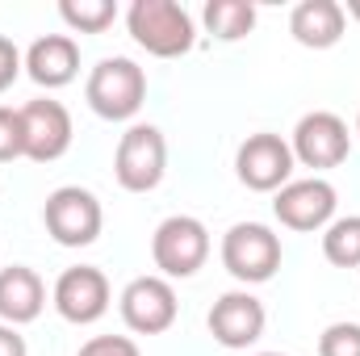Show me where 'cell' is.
Listing matches in <instances>:
<instances>
[{"label": "cell", "instance_id": "cell-14", "mask_svg": "<svg viewBox=\"0 0 360 356\" xmlns=\"http://www.w3.org/2000/svg\"><path fill=\"white\" fill-rule=\"evenodd\" d=\"M25 76L38 89H68L80 76V42L72 34H42L25 51Z\"/></svg>", "mask_w": 360, "mask_h": 356}, {"label": "cell", "instance_id": "cell-6", "mask_svg": "<svg viewBox=\"0 0 360 356\" xmlns=\"http://www.w3.org/2000/svg\"><path fill=\"white\" fill-rule=\"evenodd\" d=\"M42 227H46V235L59 248H89V243H96V235L105 227V210H101V201H96L92 189L63 184V189H55L46 197Z\"/></svg>", "mask_w": 360, "mask_h": 356}, {"label": "cell", "instance_id": "cell-8", "mask_svg": "<svg viewBox=\"0 0 360 356\" xmlns=\"http://www.w3.org/2000/svg\"><path fill=\"white\" fill-rule=\"evenodd\" d=\"M335 210H340V193L327 177H302V180H289L285 189L272 193V214L281 227L289 231H327L335 222Z\"/></svg>", "mask_w": 360, "mask_h": 356}, {"label": "cell", "instance_id": "cell-27", "mask_svg": "<svg viewBox=\"0 0 360 356\" xmlns=\"http://www.w3.org/2000/svg\"><path fill=\"white\" fill-rule=\"evenodd\" d=\"M260 356H281V352H260Z\"/></svg>", "mask_w": 360, "mask_h": 356}, {"label": "cell", "instance_id": "cell-11", "mask_svg": "<svg viewBox=\"0 0 360 356\" xmlns=\"http://www.w3.org/2000/svg\"><path fill=\"white\" fill-rule=\"evenodd\" d=\"M21 134H25V160L34 164H55L72 151V139H76V126H72V113L63 101L55 96H34L25 101L21 109Z\"/></svg>", "mask_w": 360, "mask_h": 356}, {"label": "cell", "instance_id": "cell-15", "mask_svg": "<svg viewBox=\"0 0 360 356\" xmlns=\"http://www.w3.org/2000/svg\"><path fill=\"white\" fill-rule=\"evenodd\" d=\"M344 30H348V13L335 0H302L289 13V34L306 51H331V46H340Z\"/></svg>", "mask_w": 360, "mask_h": 356}, {"label": "cell", "instance_id": "cell-24", "mask_svg": "<svg viewBox=\"0 0 360 356\" xmlns=\"http://www.w3.org/2000/svg\"><path fill=\"white\" fill-rule=\"evenodd\" d=\"M0 356H30L25 336L17 327H8V323H0Z\"/></svg>", "mask_w": 360, "mask_h": 356}, {"label": "cell", "instance_id": "cell-4", "mask_svg": "<svg viewBox=\"0 0 360 356\" xmlns=\"http://www.w3.org/2000/svg\"><path fill=\"white\" fill-rule=\"evenodd\" d=\"M210 231H205V222L201 218H193V214H172V218H164L160 227H155V235H151V260L160 268V276H168V281H188V276H197L205 260H210Z\"/></svg>", "mask_w": 360, "mask_h": 356}, {"label": "cell", "instance_id": "cell-1", "mask_svg": "<svg viewBox=\"0 0 360 356\" xmlns=\"http://www.w3.org/2000/svg\"><path fill=\"white\" fill-rule=\"evenodd\" d=\"M126 30L155 59H180L197 46V21L176 0H134L126 8Z\"/></svg>", "mask_w": 360, "mask_h": 356}, {"label": "cell", "instance_id": "cell-5", "mask_svg": "<svg viewBox=\"0 0 360 356\" xmlns=\"http://www.w3.org/2000/svg\"><path fill=\"white\" fill-rule=\"evenodd\" d=\"M168 172V139L151 122H134L113 151V177L126 193H151Z\"/></svg>", "mask_w": 360, "mask_h": 356}, {"label": "cell", "instance_id": "cell-10", "mask_svg": "<svg viewBox=\"0 0 360 356\" xmlns=\"http://www.w3.org/2000/svg\"><path fill=\"white\" fill-rule=\"evenodd\" d=\"M293 151H289V139L272 134V130H260V134H248L235 151V177L243 189L252 193H276L293 180Z\"/></svg>", "mask_w": 360, "mask_h": 356}, {"label": "cell", "instance_id": "cell-17", "mask_svg": "<svg viewBox=\"0 0 360 356\" xmlns=\"http://www.w3.org/2000/svg\"><path fill=\"white\" fill-rule=\"evenodd\" d=\"M205 34H214L218 42H239L256 30V4L252 0H210L201 8Z\"/></svg>", "mask_w": 360, "mask_h": 356}, {"label": "cell", "instance_id": "cell-18", "mask_svg": "<svg viewBox=\"0 0 360 356\" xmlns=\"http://www.w3.org/2000/svg\"><path fill=\"white\" fill-rule=\"evenodd\" d=\"M323 256L335 268H360V214H344L323 231Z\"/></svg>", "mask_w": 360, "mask_h": 356}, {"label": "cell", "instance_id": "cell-7", "mask_svg": "<svg viewBox=\"0 0 360 356\" xmlns=\"http://www.w3.org/2000/svg\"><path fill=\"white\" fill-rule=\"evenodd\" d=\"M289 151L302 168H314V172H327V168H340L352 151V130L340 113L331 109H314V113H302L297 126H293V139H289Z\"/></svg>", "mask_w": 360, "mask_h": 356}, {"label": "cell", "instance_id": "cell-2", "mask_svg": "<svg viewBox=\"0 0 360 356\" xmlns=\"http://www.w3.org/2000/svg\"><path fill=\"white\" fill-rule=\"evenodd\" d=\"M84 101L105 122H130L143 109V101H147V72L134 59H126V55H109L89 72Z\"/></svg>", "mask_w": 360, "mask_h": 356}, {"label": "cell", "instance_id": "cell-22", "mask_svg": "<svg viewBox=\"0 0 360 356\" xmlns=\"http://www.w3.org/2000/svg\"><path fill=\"white\" fill-rule=\"evenodd\" d=\"M76 356H143V348L130 336H92L89 344H80Z\"/></svg>", "mask_w": 360, "mask_h": 356}, {"label": "cell", "instance_id": "cell-9", "mask_svg": "<svg viewBox=\"0 0 360 356\" xmlns=\"http://www.w3.org/2000/svg\"><path fill=\"white\" fill-rule=\"evenodd\" d=\"M117 310H122V323L134 331V336H164L180 314L176 289L168 276L160 272H147V276H134L122 298H117Z\"/></svg>", "mask_w": 360, "mask_h": 356}, {"label": "cell", "instance_id": "cell-13", "mask_svg": "<svg viewBox=\"0 0 360 356\" xmlns=\"http://www.w3.org/2000/svg\"><path fill=\"white\" fill-rule=\"evenodd\" d=\"M205 327H210L214 344H222V348H231V352H248V348L264 336L269 310H264V302H260L252 289H231V293H222V298L210 306Z\"/></svg>", "mask_w": 360, "mask_h": 356}, {"label": "cell", "instance_id": "cell-25", "mask_svg": "<svg viewBox=\"0 0 360 356\" xmlns=\"http://www.w3.org/2000/svg\"><path fill=\"white\" fill-rule=\"evenodd\" d=\"M344 13H348V17H356V21H360V0H352V4L344 8Z\"/></svg>", "mask_w": 360, "mask_h": 356}, {"label": "cell", "instance_id": "cell-16", "mask_svg": "<svg viewBox=\"0 0 360 356\" xmlns=\"http://www.w3.org/2000/svg\"><path fill=\"white\" fill-rule=\"evenodd\" d=\"M46 310V281L30 265L0 268V323L25 327Z\"/></svg>", "mask_w": 360, "mask_h": 356}, {"label": "cell", "instance_id": "cell-26", "mask_svg": "<svg viewBox=\"0 0 360 356\" xmlns=\"http://www.w3.org/2000/svg\"><path fill=\"white\" fill-rule=\"evenodd\" d=\"M356 139H360V117H356Z\"/></svg>", "mask_w": 360, "mask_h": 356}, {"label": "cell", "instance_id": "cell-12", "mask_svg": "<svg viewBox=\"0 0 360 356\" xmlns=\"http://www.w3.org/2000/svg\"><path fill=\"white\" fill-rule=\"evenodd\" d=\"M109 302H113V289H109V276L96 265H76L63 268L55 289H51V306L59 310L63 323L72 327H92L96 319L109 314Z\"/></svg>", "mask_w": 360, "mask_h": 356}, {"label": "cell", "instance_id": "cell-20", "mask_svg": "<svg viewBox=\"0 0 360 356\" xmlns=\"http://www.w3.org/2000/svg\"><path fill=\"white\" fill-rule=\"evenodd\" d=\"M319 356H360V323H331L323 336H319Z\"/></svg>", "mask_w": 360, "mask_h": 356}, {"label": "cell", "instance_id": "cell-23", "mask_svg": "<svg viewBox=\"0 0 360 356\" xmlns=\"http://www.w3.org/2000/svg\"><path fill=\"white\" fill-rule=\"evenodd\" d=\"M21 72H25V55L17 51V42H13V38H4V34H0V92L13 89Z\"/></svg>", "mask_w": 360, "mask_h": 356}, {"label": "cell", "instance_id": "cell-3", "mask_svg": "<svg viewBox=\"0 0 360 356\" xmlns=\"http://www.w3.org/2000/svg\"><path fill=\"white\" fill-rule=\"evenodd\" d=\"M222 268L239 281V285H264L276 276V268L285 260L281 235L264 222H235L222 235Z\"/></svg>", "mask_w": 360, "mask_h": 356}, {"label": "cell", "instance_id": "cell-21", "mask_svg": "<svg viewBox=\"0 0 360 356\" xmlns=\"http://www.w3.org/2000/svg\"><path fill=\"white\" fill-rule=\"evenodd\" d=\"M25 160V134H21V113L13 105H0V164Z\"/></svg>", "mask_w": 360, "mask_h": 356}, {"label": "cell", "instance_id": "cell-19", "mask_svg": "<svg viewBox=\"0 0 360 356\" xmlns=\"http://www.w3.org/2000/svg\"><path fill=\"white\" fill-rule=\"evenodd\" d=\"M59 17L76 34H105L117 21V4L113 0H63L59 4Z\"/></svg>", "mask_w": 360, "mask_h": 356}]
</instances>
